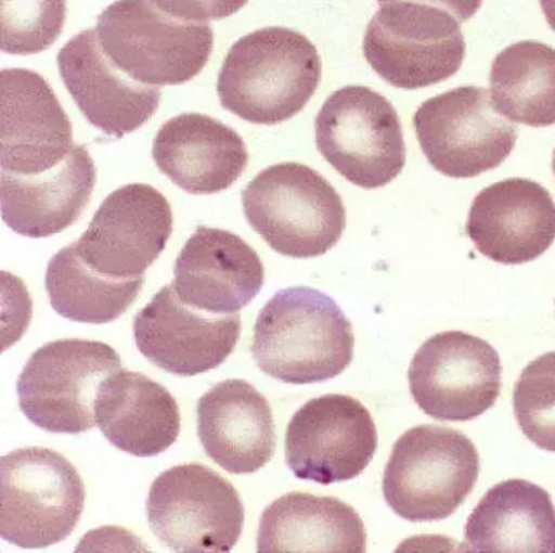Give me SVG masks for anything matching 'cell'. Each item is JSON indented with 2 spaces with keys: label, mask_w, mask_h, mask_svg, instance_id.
Returning a JSON list of instances; mask_svg holds the SVG:
<instances>
[{
  "label": "cell",
  "mask_w": 555,
  "mask_h": 553,
  "mask_svg": "<svg viewBox=\"0 0 555 553\" xmlns=\"http://www.w3.org/2000/svg\"><path fill=\"white\" fill-rule=\"evenodd\" d=\"M356 335L326 293L291 286L275 293L256 319L251 353L262 373L287 384L333 380L352 363Z\"/></svg>",
  "instance_id": "6da1fadb"
},
{
  "label": "cell",
  "mask_w": 555,
  "mask_h": 553,
  "mask_svg": "<svg viewBox=\"0 0 555 553\" xmlns=\"http://www.w3.org/2000/svg\"><path fill=\"white\" fill-rule=\"evenodd\" d=\"M313 42L294 29L269 26L230 48L217 80L220 103L242 119L274 126L297 116L321 83Z\"/></svg>",
  "instance_id": "7a4b0ae2"
},
{
  "label": "cell",
  "mask_w": 555,
  "mask_h": 553,
  "mask_svg": "<svg viewBox=\"0 0 555 553\" xmlns=\"http://www.w3.org/2000/svg\"><path fill=\"white\" fill-rule=\"evenodd\" d=\"M246 220L282 256L311 259L339 243L347 215L339 192L301 163H279L242 192Z\"/></svg>",
  "instance_id": "3957f363"
},
{
  "label": "cell",
  "mask_w": 555,
  "mask_h": 553,
  "mask_svg": "<svg viewBox=\"0 0 555 553\" xmlns=\"http://www.w3.org/2000/svg\"><path fill=\"white\" fill-rule=\"evenodd\" d=\"M95 31L109 61L149 87L193 80L214 51L209 23L178 18L154 0L112 3L100 13Z\"/></svg>",
  "instance_id": "277c9868"
},
{
  "label": "cell",
  "mask_w": 555,
  "mask_h": 553,
  "mask_svg": "<svg viewBox=\"0 0 555 553\" xmlns=\"http://www.w3.org/2000/svg\"><path fill=\"white\" fill-rule=\"evenodd\" d=\"M479 468V452L463 433L444 426H415L392 446L383 494L402 519L443 520L469 497Z\"/></svg>",
  "instance_id": "5b68a950"
},
{
  "label": "cell",
  "mask_w": 555,
  "mask_h": 553,
  "mask_svg": "<svg viewBox=\"0 0 555 553\" xmlns=\"http://www.w3.org/2000/svg\"><path fill=\"white\" fill-rule=\"evenodd\" d=\"M0 536L21 549H47L70 536L86 507L77 468L60 452L21 448L0 465Z\"/></svg>",
  "instance_id": "8992f818"
},
{
  "label": "cell",
  "mask_w": 555,
  "mask_h": 553,
  "mask_svg": "<svg viewBox=\"0 0 555 553\" xmlns=\"http://www.w3.org/2000/svg\"><path fill=\"white\" fill-rule=\"evenodd\" d=\"M363 55L389 85L418 90L457 74L466 55L460 20L415 0L383 3L366 26Z\"/></svg>",
  "instance_id": "52a82bcc"
},
{
  "label": "cell",
  "mask_w": 555,
  "mask_h": 553,
  "mask_svg": "<svg viewBox=\"0 0 555 553\" xmlns=\"http://www.w3.org/2000/svg\"><path fill=\"white\" fill-rule=\"evenodd\" d=\"M121 368L118 351L103 342H50L31 355L18 376L22 412L44 432H90L96 425L100 386Z\"/></svg>",
  "instance_id": "ba28073f"
},
{
  "label": "cell",
  "mask_w": 555,
  "mask_h": 553,
  "mask_svg": "<svg viewBox=\"0 0 555 553\" xmlns=\"http://www.w3.org/2000/svg\"><path fill=\"white\" fill-rule=\"evenodd\" d=\"M314 129L324 159L359 188H383L404 169L401 119L372 88L349 85L334 91L318 113Z\"/></svg>",
  "instance_id": "9c48e42d"
},
{
  "label": "cell",
  "mask_w": 555,
  "mask_h": 553,
  "mask_svg": "<svg viewBox=\"0 0 555 553\" xmlns=\"http://www.w3.org/2000/svg\"><path fill=\"white\" fill-rule=\"evenodd\" d=\"M147 519L173 552L225 553L242 537L245 506L236 488L212 468L175 465L152 484Z\"/></svg>",
  "instance_id": "30bf717a"
},
{
  "label": "cell",
  "mask_w": 555,
  "mask_h": 553,
  "mask_svg": "<svg viewBox=\"0 0 555 553\" xmlns=\"http://www.w3.org/2000/svg\"><path fill=\"white\" fill-rule=\"evenodd\" d=\"M422 152L450 178H476L499 168L515 149L518 127L503 119L486 88H453L428 98L414 114Z\"/></svg>",
  "instance_id": "8fae6325"
},
{
  "label": "cell",
  "mask_w": 555,
  "mask_h": 553,
  "mask_svg": "<svg viewBox=\"0 0 555 553\" xmlns=\"http://www.w3.org/2000/svg\"><path fill=\"white\" fill-rule=\"evenodd\" d=\"M409 387L418 409L441 422H469L492 409L502 361L489 342L461 331L434 335L415 351Z\"/></svg>",
  "instance_id": "7c38bea8"
},
{
  "label": "cell",
  "mask_w": 555,
  "mask_h": 553,
  "mask_svg": "<svg viewBox=\"0 0 555 553\" xmlns=\"http://www.w3.org/2000/svg\"><path fill=\"white\" fill-rule=\"evenodd\" d=\"M376 448L378 432L372 413L346 394L308 400L285 433V462L292 474L321 485L359 477Z\"/></svg>",
  "instance_id": "4fadbf2b"
},
{
  "label": "cell",
  "mask_w": 555,
  "mask_h": 553,
  "mask_svg": "<svg viewBox=\"0 0 555 553\" xmlns=\"http://www.w3.org/2000/svg\"><path fill=\"white\" fill-rule=\"evenodd\" d=\"M173 233L170 202L149 184H128L103 201L79 241L83 262L109 279L144 276Z\"/></svg>",
  "instance_id": "5bb4252c"
},
{
  "label": "cell",
  "mask_w": 555,
  "mask_h": 553,
  "mask_svg": "<svg viewBox=\"0 0 555 553\" xmlns=\"http://www.w3.org/2000/svg\"><path fill=\"white\" fill-rule=\"evenodd\" d=\"M242 316L214 314L184 303L165 285L134 319V340L155 366L177 376H196L219 368L235 350Z\"/></svg>",
  "instance_id": "9a60e30c"
},
{
  "label": "cell",
  "mask_w": 555,
  "mask_h": 553,
  "mask_svg": "<svg viewBox=\"0 0 555 553\" xmlns=\"http://www.w3.org/2000/svg\"><path fill=\"white\" fill-rule=\"evenodd\" d=\"M73 133L47 78L28 68L2 70V172L28 176L54 168L74 149Z\"/></svg>",
  "instance_id": "2e32d148"
},
{
  "label": "cell",
  "mask_w": 555,
  "mask_h": 553,
  "mask_svg": "<svg viewBox=\"0 0 555 553\" xmlns=\"http://www.w3.org/2000/svg\"><path fill=\"white\" fill-rule=\"evenodd\" d=\"M466 233L477 250L493 262H531L554 244V198L531 179H503L476 195Z\"/></svg>",
  "instance_id": "e0dca14e"
},
{
  "label": "cell",
  "mask_w": 555,
  "mask_h": 553,
  "mask_svg": "<svg viewBox=\"0 0 555 553\" xmlns=\"http://www.w3.org/2000/svg\"><path fill=\"white\" fill-rule=\"evenodd\" d=\"M60 74L83 116L106 136L121 137L144 126L160 106L162 91L129 77L100 46L95 29L69 39L57 54Z\"/></svg>",
  "instance_id": "ac0fdd59"
},
{
  "label": "cell",
  "mask_w": 555,
  "mask_h": 553,
  "mask_svg": "<svg viewBox=\"0 0 555 553\" xmlns=\"http://www.w3.org/2000/svg\"><path fill=\"white\" fill-rule=\"evenodd\" d=\"M171 285L193 308L233 314L261 292L264 263L238 234L199 227L178 254Z\"/></svg>",
  "instance_id": "d6986e66"
},
{
  "label": "cell",
  "mask_w": 555,
  "mask_h": 553,
  "mask_svg": "<svg viewBox=\"0 0 555 553\" xmlns=\"http://www.w3.org/2000/svg\"><path fill=\"white\" fill-rule=\"evenodd\" d=\"M197 435L206 454L230 474H255L278 446L268 399L243 380L222 381L201 397Z\"/></svg>",
  "instance_id": "ffe728a7"
},
{
  "label": "cell",
  "mask_w": 555,
  "mask_h": 553,
  "mask_svg": "<svg viewBox=\"0 0 555 553\" xmlns=\"http://www.w3.org/2000/svg\"><path fill=\"white\" fill-rule=\"evenodd\" d=\"M158 169L190 194L225 191L238 181L248 165V149L242 137L206 114L171 117L154 140Z\"/></svg>",
  "instance_id": "44dd1931"
},
{
  "label": "cell",
  "mask_w": 555,
  "mask_h": 553,
  "mask_svg": "<svg viewBox=\"0 0 555 553\" xmlns=\"http://www.w3.org/2000/svg\"><path fill=\"white\" fill-rule=\"evenodd\" d=\"M96 168L86 145H74L60 165L37 175L0 172L2 217L15 233L48 237L73 227L92 198Z\"/></svg>",
  "instance_id": "7402d4cb"
},
{
  "label": "cell",
  "mask_w": 555,
  "mask_h": 553,
  "mask_svg": "<svg viewBox=\"0 0 555 553\" xmlns=\"http://www.w3.org/2000/svg\"><path fill=\"white\" fill-rule=\"evenodd\" d=\"M95 416L115 448L138 458L162 454L180 436V407L170 390L122 368L100 386Z\"/></svg>",
  "instance_id": "603a6c76"
},
{
  "label": "cell",
  "mask_w": 555,
  "mask_h": 553,
  "mask_svg": "<svg viewBox=\"0 0 555 553\" xmlns=\"http://www.w3.org/2000/svg\"><path fill=\"white\" fill-rule=\"evenodd\" d=\"M464 545L476 553H555L551 494L532 481H500L470 513Z\"/></svg>",
  "instance_id": "cb8c5ba5"
},
{
  "label": "cell",
  "mask_w": 555,
  "mask_h": 553,
  "mask_svg": "<svg viewBox=\"0 0 555 553\" xmlns=\"http://www.w3.org/2000/svg\"><path fill=\"white\" fill-rule=\"evenodd\" d=\"M256 545L259 553H363L365 524L337 498L287 493L266 507Z\"/></svg>",
  "instance_id": "d4e9b609"
},
{
  "label": "cell",
  "mask_w": 555,
  "mask_h": 553,
  "mask_svg": "<svg viewBox=\"0 0 555 553\" xmlns=\"http://www.w3.org/2000/svg\"><path fill=\"white\" fill-rule=\"evenodd\" d=\"M490 93L500 114L529 127L555 124V49L519 41L493 59Z\"/></svg>",
  "instance_id": "484cf974"
},
{
  "label": "cell",
  "mask_w": 555,
  "mask_h": 553,
  "mask_svg": "<svg viewBox=\"0 0 555 553\" xmlns=\"http://www.w3.org/2000/svg\"><path fill=\"white\" fill-rule=\"evenodd\" d=\"M44 285L57 314L83 324H106L131 308L144 285V276L118 280L102 275L83 262L73 243L54 254L48 263Z\"/></svg>",
  "instance_id": "4316f807"
},
{
  "label": "cell",
  "mask_w": 555,
  "mask_h": 553,
  "mask_svg": "<svg viewBox=\"0 0 555 553\" xmlns=\"http://www.w3.org/2000/svg\"><path fill=\"white\" fill-rule=\"evenodd\" d=\"M66 15L67 0H0V48L14 55L47 51L60 39Z\"/></svg>",
  "instance_id": "83f0119b"
},
{
  "label": "cell",
  "mask_w": 555,
  "mask_h": 553,
  "mask_svg": "<svg viewBox=\"0 0 555 553\" xmlns=\"http://www.w3.org/2000/svg\"><path fill=\"white\" fill-rule=\"evenodd\" d=\"M516 422L529 441L555 452V351L532 360L513 390Z\"/></svg>",
  "instance_id": "f1b7e54d"
},
{
  "label": "cell",
  "mask_w": 555,
  "mask_h": 553,
  "mask_svg": "<svg viewBox=\"0 0 555 553\" xmlns=\"http://www.w3.org/2000/svg\"><path fill=\"white\" fill-rule=\"evenodd\" d=\"M162 10L188 22L222 20L242 10L249 0H154Z\"/></svg>",
  "instance_id": "f546056e"
},
{
  "label": "cell",
  "mask_w": 555,
  "mask_h": 553,
  "mask_svg": "<svg viewBox=\"0 0 555 553\" xmlns=\"http://www.w3.org/2000/svg\"><path fill=\"white\" fill-rule=\"evenodd\" d=\"M388 2H396V0H378L379 5ZM415 2H425L430 3V5L440 7V9L447 10L451 15L456 16L461 23L473 18L477 10L482 7L483 0H415Z\"/></svg>",
  "instance_id": "4dcf8cb0"
},
{
  "label": "cell",
  "mask_w": 555,
  "mask_h": 553,
  "mask_svg": "<svg viewBox=\"0 0 555 553\" xmlns=\"http://www.w3.org/2000/svg\"><path fill=\"white\" fill-rule=\"evenodd\" d=\"M539 2L548 26L555 31V0H539Z\"/></svg>",
  "instance_id": "1f68e13d"
},
{
  "label": "cell",
  "mask_w": 555,
  "mask_h": 553,
  "mask_svg": "<svg viewBox=\"0 0 555 553\" xmlns=\"http://www.w3.org/2000/svg\"><path fill=\"white\" fill-rule=\"evenodd\" d=\"M552 171H554V175H555V149H554V156H552Z\"/></svg>",
  "instance_id": "d6a6232c"
}]
</instances>
